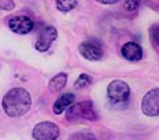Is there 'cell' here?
Returning a JSON list of instances; mask_svg holds the SVG:
<instances>
[{
  "mask_svg": "<svg viewBox=\"0 0 159 140\" xmlns=\"http://www.w3.org/2000/svg\"><path fill=\"white\" fill-rule=\"evenodd\" d=\"M66 82H67V74L66 73H59L55 77H52V80L48 84V88L51 92H59L65 88Z\"/></svg>",
  "mask_w": 159,
  "mask_h": 140,
  "instance_id": "obj_11",
  "label": "cell"
},
{
  "mask_svg": "<svg viewBox=\"0 0 159 140\" xmlns=\"http://www.w3.org/2000/svg\"><path fill=\"white\" fill-rule=\"evenodd\" d=\"M107 96L114 103H124L130 96V88L122 80H114L107 86Z\"/></svg>",
  "mask_w": 159,
  "mask_h": 140,
  "instance_id": "obj_3",
  "label": "cell"
},
{
  "mask_svg": "<svg viewBox=\"0 0 159 140\" xmlns=\"http://www.w3.org/2000/svg\"><path fill=\"white\" fill-rule=\"evenodd\" d=\"M98 3H100V4H115V3L121 2V0H96Z\"/></svg>",
  "mask_w": 159,
  "mask_h": 140,
  "instance_id": "obj_18",
  "label": "cell"
},
{
  "mask_svg": "<svg viewBox=\"0 0 159 140\" xmlns=\"http://www.w3.org/2000/svg\"><path fill=\"white\" fill-rule=\"evenodd\" d=\"M91 84H92V77H89L88 74L82 73V74H80V77L75 80L74 88L75 89H82V88H85V86H88V85H91Z\"/></svg>",
  "mask_w": 159,
  "mask_h": 140,
  "instance_id": "obj_13",
  "label": "cell"
},
{
  "mask_svg": "<svg viewBox=\"0 0 159 140\" xmlns=\"http://www.w3.org/2000/svg\"><path fill=\"white\" fill-rule=\"evenodd\" d=\"M121 54L126 61L130 62H137L143 58V48L137 44V43L129 41L125 43L121 48Z\"/></svg>",
  "mask_w": 159,
  "mask_h": 140,
  "instance_id": "obj_9",
  "label": "cell"
},
{
  "mask_svg": "<svg viewBox=\"0 0 159 140\" xmlns=\"http://www.w3.org/2000/svg\"><path fill=\"white\" fill-rule=\"evenodd\" d=\"M80 54L88 61H100L103 58V47L96 40H87L78 45Z\"/></svg>",
  "mask_w": 159,
  "mask_h": 140,
  "instance_id": "obj_6",
  "label": "cell"
},
{
  "mask_svg": "<svg viewBox=\"0 0 159 140\" xmlns=\"http://www.w3.org/2000/svg\"><path fill=\"white\" fill-rule=\"evenodd\" d=\"M141 111L147 117L159 115V88H154L144 95L141 100Z\"/></svg>",
  "mask_w": 159,
  "mask_h": 140,
  "instance_id": "obj_5",
  "label": "cell"
},
{
  "mask_svg": "<svg viewBox=\"0 0 159 140\" xmlns=\"http://www.w3.org/2000/svg\"><path fill=\"white\" fill-rule=\"evenodd\" d=\"M77 7V0H56V8L62 12H69Z\"/></svg>",
  "mask_w": 159,
  "mask_h": 140,
  "instance_id": "obj_12",
  "label": "cell"
},
{
  "mask_svg": "<svg viewBox=\"0 0 159 140\" xmlns=\"http://www.w3.org/2000/svg\"><path fill=\"white\" fill-rule=\"evenodd\" d=\"M150 37L151 40L159 47V25H154L150 29Z\"/></svg>",
  "mask_w": 159,
  "mask_h": 140,
  "instance_id": "obj_16",
  "label": "cell"
},
{
  "mask_svg": "<svg viewBox=\"0 0 159 140\" xmlns=\"http://www.w3.org/2000/svg\"><path fill=\"white\" fill-rule=\"evenodd\" d=\"M141 0H125L124 7L126 11H136L139 7H140Z\"/></svg>",
  "mask_w": 159,
  "mask_h": 140,
  "instance_id": "obj_15",
  "label": "cell"
},
{
  "mask_svg": "<svg viewBox=\"0 0 159 140\" xmlns=\"http://www.w3.org/2000/svg\"><path fill=\"white\" fill-rule=\"evenodd\" d=\"M32 106V98L24 88H12L3 98V110L8 117L16 118L29 111Z\"/></svg>",
  "mask_w": 159,
  "mask_h": 140,
  "instance_id": "obj_1",
  "label": "cell"
},
{
  "mask_svg": "<svg viewBox=\"0 0 159 140\" xmlns=\"http://www.w3.org/2000/svg\"><path fill=\"white\" fill-rule=\"evenodd\" d=\"M70 140H96V136L92 132H77L70 136Z\"/></svg>",
  "mask_w": 159,
  "mask_h": 140,
  "instance_id": "obj_14",
  "label": "cell"
},
{
  "mask_svg": "<svg viewBox=\"0 0 159 140\" xmlns=\"http://www.w3.org/2000/svg\"><path fill=\"white\" fill-rule=\"evenodd\" d=\"M66 118L69 121H78V119H88V121H96L98 114H96L92 102H80L69 106L66 109Z\"/></svg>",
  "mask_w": 159,
  "mask_h": 140,
  "instance_id": "obj_2",
  "label": "cell"
},
{
  "mask_svg": "<svg viewBox=\"0 0 159 140\" xmlns=\"http://www.w3.org/2000/svg\"><path fill=\"white\" fill-rule=\"evenodd\" d=\"M58 37V32L54 26H47L44 28L41 32H40L37 41H36V49L40 52H45L49 49V47L52 45V43Z\"/></svg>",
  "mask_w": 159,
  "mask_h": 140,
  "instance_id": "obj_8",
  "label": "cell"
},
{
  "mask_svg": "<svg viewBox=\"0 0 159 140\" xmlns=\"http://www.w3.org/2000/svg\"><path fill=\"white\" fill-rule=\"evenodd\" d=\"M15 8L14 0H0V10H6V11H11Z\"/></svg>",
  "mask_w": 159,
  "mask_h": 140,
  "instance_id": "obj_17",
  "label": "cell"
},
{
  "mask_svg": "<svg viewBox=\"0 0 159 140\" xmlns=\"http://www.w3.org/2000/svg\"><path fill=\"white\" fill-rule=\"evenodd\" d=\"M8 28L14 33H16V35H26V33L33 30L34 23L26 15H15L12 18H10Z\"/></svg>",
  "mask_w": 159,
  "mask_h": 140,
  "instance_id": "obj_7",
  "label": "cell"
},
{
  "mask_svg": "<svg viewBox=\"0 0 159 140\" xmlns=\"http://www.w3.org/2000/svg\"><path fill=\"white\" fill-rule=\"evenodd\" d=\"M32 135L34 140H56L59 138V128L56 124L49 121L39 122L33 129Z\"/></svg>",
  "mask_w": 159,
  "mask_h": 140,
  "instance_id": "obj_4",
  "label": "cell"
},
{
  "mask_svg": "<svg viewBox=\"0 0 159 140\" xmlns=\"http://www.w3.org/2000/svg\"><path fill=\"white\" fill-rule=\"evenodd\" d=\"M74 99H75V96L73 95V93H70V92L61 95L55 100V103H54V107H52V109H54V113L56 115L62 114V113H63L65 110L69 107V106H71L73 103H74Z\"/></svg>",
  "mask_w": 159,
  "mask_h": 140,
  "instance_id": "obj_10",
  "label": "cell"
}]
</instances>
